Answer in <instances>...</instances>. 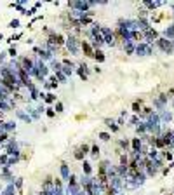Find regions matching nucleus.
Wrapping results in <instances>:
<instances>
[{
  "mask_svg": "<svg viewBox=\"0 0 174 195\" xmlns=\"http://www.w3.org/2000/svg\"><path fill=\"white\" fill-rule=\"evenodd\" d=\"M80 47H82V51H84V54H85L87 58H94V47H92L87 40H82V42H80Z\"/></svg>",
  "mask_w": 174,
  "mask_h": 195,
  "instance_id": "1",
  "label": "nucleus"
},
{
  "mask_svg": "<svg viewBox=\"0 0 174 195\" xmlns=\"http://www.w3.org/2000/svg\"><path fill=\"white\" fill-rule=\"evenodd\" d=\"M85 153H89V146H87V145H80V146L77 148V152H75V158H77V160H82V158L85 157Z\"/></svg>",
  "mask_w": 174,
  "mask_h": 195,
  "instance_id": "2",
  "label": "nucleus"
},
{
  "mask_svg": "<svg viewBox=\"0 0 174 195\" xmlns=\"http://www.w3.org/2000/svg\"><path fill=\"white\" fill-rule=\"evenodd\" d=\"M18 73H19V78H21V82H23L25 85L32 87V84H30V78H28V75H26V72H25V70H21V68H19V72H18Z\"/></svg>",
  "mask_w": 174,
  "mask_h": 195,
  "instance_id": "3",
  "label": "nucleus"
},
{
  "mask_svg": "<svg viewBox=\"0 0 174 195\" xmlns=\"http://www.w3.org/2000/svg\"><path fill=\"white\" fill-rule=\"evenodd\" d=\"M113 40H117L118 44H122V42L125 40V35H124V32H122V30H115V33H113Z\"/></svg>",
  "mask_w": 174,
  "mask_h": 195,
  "instance_id": "4",
  "label": "nucleus"
},
{
  "mask_svg": "<svg viewBox=\"0 0 174 195\" xmlns=\"http://www.w3.org/2000/svg\"><path fill=\"white\" fill-rule=\"evenodd\" d=\"M131 146H132V150H134V152H139V148H141V139H139V138H132Z\"/></svg>",
  "mask_w": 174,
  "mask_h": 195,
  "instance_id": "5",
  "label": "nucleus"
},
{
  "mask_svg": "<svg viewBox=\"0 0 174 195\" xmlns=\"http://www.w3.org/2000/svg\"><path fill=\"white\" fill-rule=\"evenodd\" d=\"M94 59H96L98 63H103V61H104V54H103V51L96 49V51H94Z\"/></svg>",
  "mask_w": 174,
  "mask_h": 195,
  "instance_id": "6",
  "label": "nucleus"
},
{
  "mask_svg": "<svg viewBox=\"0 0 174 195\" xmlns=\"http://www.w3.org/2000/svg\"><path fill=\"white\" fill-rule=\"evenodd\" d=\"M141 103H143L141 99H138V101H134V103H132V112H136V113L141 112Z\"/></svg>",
  "mask_w": 174,
  "mask_h": 195,
  "instance_id": "7",
  "label": "nucleus"
},
{
  "mask_svg": "<svg viewBox=\"0 0 174 195\" xmlns=\"http://www.w3.org/2000/svg\"><path fill=\"white\" fill-rule=\"evenodd\" d=\"M104 193H106V195H115L117 192H115V188H113V186L106 185V186H104Z\"/></svg>",
  "mask_w": 174,
  "mask_h": 195,
  "instance_id": "8",
  "label": "nucleus"
},
{
  "mask_svg": "<svg viewBox=\"0 0 174 195\" xmlns=\"http://www.w3.org/2000/svg\"><path fill=\"white\" fill-rule=\"evenodd\" d=\"M92 157H98L99 155V146H96V145H92V148H91V152H89Z\"/></svg>",
  "mask_w": 174,
  "mask_h": 195,
  "instance_id": "9",
  "label": "nucleus"
},
{
  "mask_svg": "<svg viewBox=\"0 0 174 195\" xmlns=\"http://www.w3.org/2000/svg\"><path fill=\"white\" fill-rule=\"evenodd\" d=\"M155 145H157L158 148H164V146H165V143H164V138H155Z\"/></svg>",
  "mask_w": 174,
  "mask_h": 195,
  "instance_id": "10",
  "label": "nucleus"
},
{
  "mask_svg": "<svg viewBox=\"0 0 174 195\" xmlns=\"http://www.w3.org/2000/svg\"><path fill=\"white\" fill-rule=\"evenodd\" d=\"M118 145H120L124 150H127V148H129V141H127V139H122V141H118Z\"/></svg>",
  "mask_w": 174,
  "mask_h": 195,
  "instance_id": "11",
  "label": "nucleus"
},
{
  "mask_svg": "<svg viewBox=\"0 0 174 195\" xmlns=\"http://www.w3.org/2000/svg\"><path fill=\"white\" fill-rule=\"evenodd\" d=\"M99 138H101V139H103V141H108V139H110V138H111V136H110V134H108V132H99Z\"/></svg>",
  "mask_w": 174,
  "mask_h": 195,
  "instance_id": "12",
  "label": "nucleus"
},
{
  "mask_svg": "<svg viewBox=\"0 0 174 195\" xmlns=\"http://www.w3.org/2000/svg\"><path fill=\"white\" fill-rule=\"evenodd\" d=\"M84 172H85V174L91 172V164H89V162H84Z\"/></svg>",
  "mask_w": 174,
  "mask_h": 195,
  "instance_id": "13",
  "label": "nucleus"
},
{
  "mask_svg": "<svg viewBox=\"0 0 174 195\" xmlns=\"http://www.w3.org/2000/svg\"><path fill=\"white\" fill-rule=\"evenodd\" d=\"M54 99H56V96H54V94H47V98H45V101H47V103H52Z\"/></svg>",
  "mask_w": 174,
  "mask_h": 195,
  "instance_id": "14",
  "label": "nucleus"
},
{
  "mask_svg": "<svg viewBox=\"0 0 174 195\" xmlns=\"http://www.w3.org/2000/svg\"><path fill=\"white\" fill-rule=\"evenodd\" d=\"M18 25H19L18 19H12V21H11V28H18Z\"/></svg>",
  "mask_w": 174,
  "mask_h": 195,
  "instance_id": "15",
  "label": "nucleus"
},
{
  "mask_svg": "<svg viewBox=\"0 0 174 195\" xmlns=\"http://www.w3.org/2000/svg\"><path fill=\"white\" fill-rule=\"evenodd\" d=\"M56 112H58V113L63 112V105H61V103H56Z\"/></svg>",
  "mask_w": 174,
  "mask_h": 195,
  "instance_id": "16",
  "label": "nucleus"
},
{
  "mask_svg": "<svg viewBox=\"0 0 174 195\" xmlns=\"http://www.w3.org/2000/svg\"><path fill=\"white\" fill-rule=\"evenodd\" d=\"M9 56H12V58L16 56V47H11V49H9Z\"/></svg>",
  "mask_w": 174,
  "mask_h": 195,
  "instance_id": "17",
  "label": "nucleus"
},
{
  "mask_svg": "<svg viewBox=\"0 0 174 195\" xmlns=\"http://www.w3.org/2000/svg\"><path fill=\"white\" fill-rule=\"evenodd\" d=\"M54 115H56V112H54V110H51V108H49V110H47V117H54Z\"/></svg>",
  "mask_w": 174,
  "mask_h": 195,
  "instance_id": "18",
  "label": "nucleus"
},
{
  "mask_svg": "<svg viewBox=\"0 0 174 195\" xmlns=\"http://www.w3.org/2000/svg\"><path fill=\"white\" fill-rule=\"evenodd\" d=\"M164 157H165L167 160H171V158H172V153H169V152H164Z\"/></svg>",
  "mask_w": 174,
  "mask_h": 195,
  "instance_id": "19",
  "label": "nucleus"
},
{
  "mask_svg": "<svg viewBox=\"0 0 174 195\" xmlns=\"http://www.w3.org/2000/svg\"><path fill=\"white\" fill-rule=\"evenodd\" d=\"M150 112H151V108H148V106H146V108H143V113H144V115H148Z\"/></svg>",
  "mask_w": 174,
  "mask_h": 195,
  "instance_id": "20",
  "label": "nucleus"
},
{
  "mask_svg": "<svg viewBox=\"0 0 174 195\" xmlns=\"http://www.w3.org/2000/svg\"><path fill=\"white\" fill-rule=\"evenodd\" d=\"M134 39H136V40H139V39H143V35H141V33H138V32H136V33H134Z\"/></svg>",
  "mask_w": 174,
  "mask_h": 195,
  "instance_id": "21",
  "label": "nucleus"
},
{
  "mask_svg": "<svg viewBox=\"0 0 174 195\" xmlns=\"http://www.w3.org/2000/svg\"><path fill=\"white\" fill-rule=\"evenodd\" d=\"M54 186H56V188H59V186H61V181H59V179H56V181H54Z\"/></svg>",
  "mask_w": 174,
  "mask_h": 195,
  "instance_id": "22",
  "label": "nucleus"
}]
</instances>
